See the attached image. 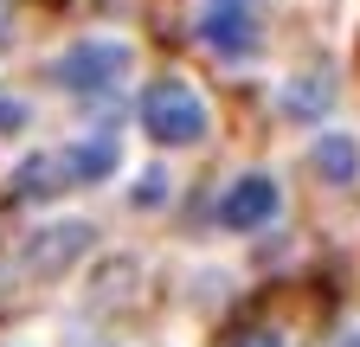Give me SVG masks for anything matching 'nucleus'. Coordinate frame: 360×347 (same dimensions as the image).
I'll use <instances>...</instances> for the list:
<instances>
[{
    "instance_id": "obj_1",
    "label": "nucleus",
    "mask_w": 360,
    "mask_h": 347,
    "mask_svg": "<svg viewBox=\"0 0 360 347\" xmlns=\"http://www.w3.org/2000/svg\"><path fill=\"white\" fill-rule=\"evenodd\" d=\"M142 129L161 142V148H187L206 136V103L193 97V84L180 77H155L142 91Z\"/></svg>"
},
{
    "instance_id": "obj_3",
    "label": "nucleus",
    "mask_w": 360,
    "mask_h": 347,
    "mask_svg": "<svg viewBox=\"0 0 360 347\" xmlns=\"http://www.w3.org/2000/svg\"><path fill=\"white\" fill-rule=\"evenodd\" d=\"M122 71H129V46H110V39L71 46L58 58V84H65V91H110Z\"/></svg>"
},
{
    "instance_id": "obj_6",
    "label": "nucleus",
    "mask_w": 360,
    "mask_h": 347,
    "mask_svg": "<svg viewBox=\"0 0 360 347\" xmlns=\"http://www.w3.org/2000/svg\"><path fill=\"white\" fill-rule=\"evenodd\" d=\"M84 244H90V225H52V232H45L26 257H32V270H39V277H52V270H65V264H71Z\"/></svg>"
},
{
    "instance_id": "obj_10",
    "label": "nucleus",
    "mask_w": 360,
    "mask_h": 347,
    "mask_svg": "<svg viewBox=\"0 0 360 347\" xmlns=\"http://www.w3.org/2000/svg\"><path fill=\"white\" fill-rule=\"evenodd\" d=\"M0 46H13V0H0Z\"/></svg>"
},
{
    "instance_id": "obj_9",
    "label": "nucleus",
    "mask_w": 360,
    "mask_h": 347,
    "mask_svg": "<svg viewBox=\"0 0 360 347\" xmlns=\"http://www.w3.org/2000/svg\"><path fill=\"white\" fill-rule=\"evenodd\" d=\"M232 347H283V341H277V334H270V328H251V334H238Z\"/></svg>"
},
{
    "instance_id": "obj_5",
    "label": "nucleus",
    "mask_w": 360,
    "mask_h": 347,
    "mask_svg": "<svg viewBox=\"0 0 360 347\" xmlns=\"http://www.w3.org/2000/svg\"><path fill=\"white\" fill-rule=\"evenodd\" d=\"M77 181H84L77 148H58V155H32V161L20 167L13 193H20V199H52V193H65V187H77Z\"/></svg>"
},
{
    "instance_id": "obj_7",
    "label": "nucleus",
    "mask_w": 360,
    "mask_h": 347,
    "mask_svg": "<svg viewBox=\"0 0 360 347\" xmlns=\"http://www.w3.org/2000/svg\"><path fill=\"white\" fill-rule=\"evenodd\" d=\"M315 174H322L328 187H354L360 181V148L347 136H322L315 142Z\"/></svg>"
},
{
    "instance_id": "obj_2",
    "label": "nucleus",
    "mask_w": 360,
    "mask_h": 347,
    "mask_svg": "<svg viewBox=\"0 0 360 347\" xmlns=\"http://www.w3.org/2000/svg\"><path fill=\"white\" fill-rule=\"evenodd\" d=\"M200 39H206L212 52H225V58L257 52V0H206Z\"/></svg>"
},
{
    "instance_id": "obj_8",
    "label": "nucleus",
    "mask_w": 360,
    "mask_h": 347,
    "mask_svg": "<svg viewBox=\"0 0 360 347\" xmlns=\"http://www.w3.org/2000/svg\"><path fill=\"white\" fill-rule=\"evenodd\" d=\"M20 122H26V110H20V103H7V97H0V136H13V129H20Z\"/></svg>"
},
{
    "instance_id": "obj_4",
    "label": "nucleus",
    "mask_w": 360,
    "mask_h": 347,
    "mask_svg": "<svg viewBox=\"0 0 360 347\" xmlns=\"http://www.w3.org/2000/svg\"><path fill=\"white\" fill-rule=\"evenodd\" d=\"M277 219V181L270 174H245L232 181V193L219 199V225L225 232H251V225H270Z\"/></svg>"
}]
</instances>
